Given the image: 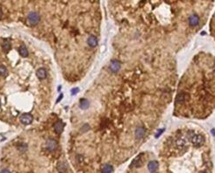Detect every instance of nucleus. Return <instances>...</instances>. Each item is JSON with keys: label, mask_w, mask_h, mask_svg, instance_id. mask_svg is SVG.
<instances>
[{"label": "nucleus", "mask_w": 215, "mask_h": 173, "mask_svg": "<svg viewBox=\"0 0 215 173\" xmlns=\"http://www.w3.org/2000/svg\"><path fill=\"white\" fill-rule=\"evenodd\" d=\"M87 43H88V45L90 47H97V37L96 36H94V35H91L88 38V41H87Z\"/></svg>", "instance_id": "7"}, {"label": "nucleus", "mask_w": 215, "mask_h": 173, "mask_svg": "<svg viewBox=\"0 0 215 173\" xmlns=\"http://www.w3.org/2000/svg\"><path fill=\"white\" fill-rule=\"evenodd\" d=\"M158 167H159V164H158V163H157L156 161H152V162L149 163L148 165H147V168H148V170H150V171H152V172H155L156 170H157Z\"/></svg>", "instance_id": "8"}, {"label": "nucleus", "mask_w": 215, "mask_h": 173, "mask_svg": "<svg viewBox=\"0 0 215 173\" xmlns=\"http://www.w3.org/2000/svg\"><path fill=\"white\" fill-rule=\"evenodd\" d=\"M2 17V10H1V7H0V18Z\"/></svg>", "instance_id": "22"}, {"label": "nucleus", "mask_w": 215, "mask_h": 173, "mask_svg": "<svg viewBox=\"0 0 215 173\" xmlns=\"http://www.w3.org/2000/svg\"><path fill=\"white\" fill-rule=\"evenodd\" d=\"M163 131H164V129H161V130H160V131L157 132V134H156V137H158L159 135H161V134H162V133L163 132Z\"/></svg>", "instance_id": "20"}, {"label": "nucleus", "mask_w": 215, "mask_h": 173, "mask_svg": "<svg viewBox=\"0 0 215 173\" xmlns=\"http://www.w3.org/2000/svg\"><path fill=\"white\" fill-rule=\"evenodd\" d=\"M2 47H3V50L5 52V53H8L10 50H11V47H12L11 42H10L8 40H4V41H3Z\"/></svg>", "instance_id": "11"}, {"label": "nucleus", "mask_w": 215, "mask_h": 173, "mask_svg": "<svg viewBox=\"0 0 215 173\" xmlns=\"http://www.w3.org/2000/svg\"><path fill=\"white\" fill-rule=\"evenodd\" d=\"M7 75H8V71H7L6 67L4 65H0V76L6 77Z\"/></svg>", "instance_id": "16"}, {"label": "nucleus", "mask_w": 215, "mask_h": 173, "mask_svg": "<svg viewBox=\"0 0 215 173\" xmlns=\"http://www.w3.org/2000/svg\"><path fill=\"white\" fill-rule=\"evenodd\" d=\"M40 19H41V17H40L38 12H30L28 16H27V22H28V24L32 26H36L40 22Z\"/></svg>", "instance_id": "1"}, {"label": "nucleus", "mask_w": 215, "mask_h": 173, "mask_svg": "<svg viewBox=\"0 0 215 173\" xmlns=\"http://www.w3.org/2000/svg\"><path fill=\"white\" fill-rule=\"evenodd\" d=\"M141 155H139V156H137L135 159L134 160V162H133V165L132 166H134V167H139L140 165L141 164Z\"/></svg>", "instance_id": "17"}, {"label": "nucleus", "mask_w": 215, "mask_h": 173, "mask_svg": "<svg viewBox=\"0 0 215 173\" xmlns=\"http://www.w3.org/2000/svg\"><path fill=\"white\" fill-rule=\"evenodd\" d=\"M32 120H34V118L29 113H25L20 117V121L24 125H29L30 123H32Z\"/></svg>", "instance_id": "4"}, {"label": "nucleus", "mask_w": 215, "mask_h": 173, "mask_svg": "<svg viewBox=\"0 0 215 173\" xmlns=\"http://www.w3.org/2000/svg\"><path fill=\"white\" fill-rule=\"evenodd\" d=\"M199 18L197 16V15H192L191 17H190L189 23L191 26H197V25L199 24Z\"/></svg>", "instance_id": "10"}, {"label": "nucleus", "mask_w": 215, "mask_h": 173, "mask_svg": "<svg viewBox=\"0 0 215 173\" xmlns=\"http://www.w3.org/2000/svg\"><path fill=\"white\" fill-rule=\"evenodd\" d=\"M36 75L40 79H45L47 77V71L43 68H41V69H39L38 71H37Z\"/></svg>", "instance_id": "9"}, {"label": "nucleus", "mask_w": 215, "mask_h": 173, "mask_svg": "<svg viewBox=\"0 0 215 173\" xmlns=\"http://www.w3.org/2000/svg\"><path fill=\"white\" fill-rule=\"evenodd\" d=\"M79 106H80V108H82V109H84H84H87L90 106V102L87 99H80Z\"/></svg>", "instance_id": "13"}, {"label": "nucleus", "mask_w": 215, "mask_h": 173, "mask_svg": "<svg viewBox=\"0 0 215 173\" xmlns=\"http://www.w3.org/2000/svg\"><path fill=\"white\" fill-rule=\"evenodd\" d=\"M57 169H58V170L60 172H64V171H66L67 167L64 164H60L58 165V167H57Z\"/></svg>", "instance_id": "18"}, {"label": "nucleus", "mask_w": 215, "mask_h": 173, "mask_svg": "<svg viewBox=\"0 0 215 173\" xmlns=\"http://www.w3.org/2000/svg\"><path fill=\"white\" fill-rule=\"evenodd\" d=\"M110 69L112 72L116 73V72L119 71V69H120V62L117 60H113V61L111 62V64H110Z\"/></svg>", "instance_id": "5"}, {"label": "nucleus", "mask_w": 215, "mask_h": 173, "mask_svg": "<svg viewBox=\"0 0 215 173\" xmlns=\"http://www.w3.org/2000/svg\"><path fill=\"white\" fill-rule=\"evenodd\" d=\"M46 147L47 149L49 150V151H54V150L56 149L57 142L54 139H48L46 142Z\"/></svg>", "instance_id": "3"}, {"label": "nucleus", "mask_w": 215, "mask_h": 173, "mask_svg": "<svg viewBox=\"0 0 215 173\" xmlns=\"http://www.w3.org/2000/svg\"><path fill=\"white\" fill-rule=\"evenodd\" d=\"M101 171L103 173H111L113 171V167L111 164H104L101 169Z\"/></svg>", "instance_id": "14"}, {"label": "nucleus", "mask_w": 215, "mask_h": 173, "mask_svg": "<svg viewBox=\"0 0 215 173\" xmlns=\"http://www.w3.org/2000/svg\"><path fill=\"white\" fill-rule=\"evenodd\" d=\"M0 106H1V102H0Z\"/></svg>", "instance_id": "23"}, {"label": "nucleus", "mask_w": 215, "mask_h": 173, "mask_svg": "<svg viewBox=\"0 0 215 173\" xmlns=\"http://www.w3.org/2000/svg\"><path fill=\"white\" fill-rule=\"evenodd\" d=\"M19 54H20V56L22 57H27L28 56V50H27L26 47L25 46V45H21V46L19 47Z\"/></svg>", "instance_id": "12"}, {"label": "nucleus", "mask_w": 215, "mask_h": 173, "mask_svg": "<svg viewBox=\"0 0 215 173\" xmlns=\"http://www.w3.org/2000/svg\"><path fill=\"white\" fill-rule=\"evenodd\" d=\"M63 128H64V123L62 121H58V122H56V124L54 125V132L56 133V134H62V132L63 131Z\"/></svg>", "instance_id": "6"}, {"label": "nucleus", "mask_w": 215, "mask_h": 173, "mask_svg": "<svg viewBox=\"0 0 215 173\" xmlns=\"http://www.w3.org/2000/svg\"><path fill=\"white\" fill-rule=\"evenodd\" d=\"M145 134V129L143 127H138L135 131V136L138 138V139H141L144 136Z\"/></svg>", "instance_id": "15"}, {"label": "nucleus", "mask_w": 215, "mask_h": 173, "mask_svg": "<svg viewBox=\"0 0 215 173\" xmlns=\"http://www.w3.org/2000/svg\"><path fill=\"white\" fill-rule=\"evenodd\" d=\"M1 172H9V170H3Z\"/></svg>", "instance_id": "21"}, {"label": "nucleus", "mask_w": 215, "mask_h": 173, "mask_svg": "<svg viewBox=\"0 0 215 173\" xmlns=\"http://www.w3.org/2000/svg\"><path fill=\"white\" fill-rule=\"evenodd\" d=\"M191 141L192 143H193V145L195 147H200L201 145L205 142V138H204L203 135H200V134L195 135V134H193L191 137Z\"/></svg>", "instance_id": "2"}, {"label": "nucleus", "mask_w": 215, "mask_h": 173, "mask_svg": "<svg viewBox=\"0 0 215 173\" xmlns=\"http://www.w3.org/2000/svg\"><path fill=\"white\" fill-rule=\"evenodd\" d=\"M79 91V89L78 88H75V89H72L71 90V94H76V92H78Z\"/></svg>", "instance_id": "19"}]
</instances>
